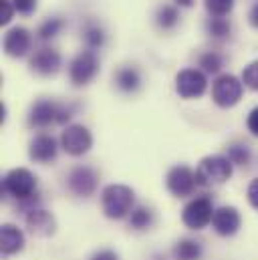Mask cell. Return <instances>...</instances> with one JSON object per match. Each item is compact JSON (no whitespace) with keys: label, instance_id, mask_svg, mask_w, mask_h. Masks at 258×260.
<instances>
[{"label":"cell","instance_id":"cell-5","mask_svg":"<svg viewBox=\"0 0 258 260\" xmlns=\"http://www.w3.org/2000/svg\"><path fill=\"white\" fill-rule=\"evenodd\" d=\"M242 81L236 79L234 75H220L214 85H212V99L218 107L222 109H228V107H234L240 99H242Z\"/></svg>","mask_w":258,"mask_h":260},{"label":"cell","instance_id":"cell-33","mask_svg":"<svg viewBox=\"0 0 258 260\" xmlns=\"http://www.w3.org/2000/svg\"><path fill=\"white\" fill-rule=\"evenodd\" d=\"M91 260H119V254L115 252V250H109V248H105V250H99V252H95Z\"/></svg>","mask_w":258,"mask_h":260},{"label":"cell","instance_id":"cell-18","mask_svg":"<svg viewBox=\"0 0 258 260\" xmlns=\"http://www.w3.org/2000/svg\"><path fill=\"white\" fill-rule=\"evenodd\" d=\"M115 85L123 93H135L141 87V75L135 67H121L115 73Z\"/></svg>","mask_w":258,"mask_h":260},{"label":"cell","instance_id":"cell-27","mask_svg":"<svg viewBox=\"0 0 258 260\" xmlns=\"http://www.w3.org/2000/svg\"><path fill=\"white\" fill-rule=\"evenodd\" d=\"M204 4H206V10L216 18L228 16L234 8V0H204Z\"/></svg>","mask_w":258,"mask_h":260},{"label":"cell","instance_id":"cell-24","mask_svg":"<svg viewBox=\"0 0 258 260\" xmlns=\"http://www.w3.org/2000/svg\"><path fill=\"white\" fill-rule=\"evenodd\" d=\"M63 28H64V20L59 18V16H55V18H47V20L39 26L37 35H39L41 41H51V39H55Z\"/></svg>","mask_w":258,"mask_h":260},{"label":"cell","instance_id":"cell-3","mask_svg":"<svg viewBox=\"0 0 258 260\" xmlns=\"http://www.w3.org/2000/svg\"><path fill=\"white\" fill-rule=\"evenodd\" d=\"M2 194L22 202L37 194V176L26 168H14L2 178Z\"/></svg>","mask_w":258,"mask_h":260},{"label":"cell","instance_id":"cell-8","mask_svg":"<svg viewBox=\"0 0 258 260\" xmlns=\"http://www.w3.org/2000/svg\"><path fill=\"white\" fill-rule=\"evenodd\" d=\"M208 79L200 69H184L176 75V91L182 99H196L206 93Z\"/></svg>","mask_w":258,"mask_h":260},{"label":"cell","instance_id":"cell-23","mask_svg":"<svg viewBox=\"0 0 258 260\" xmlns=\"http://www.w3.org/2000/svg\"><path fill=\"white\" fill-rule=\"evenodd\" d=\"M226 155H228V159H230L234 166L246 168V166L250 164V149H248V145H244V143H232V145H228Z\"/></svg>","mask_w":258,"mask_h":260},{"label":"cell","instance_id":"cell-2","mask_svg":"<svg viewBox=\"0 0 258 260\" xmlns=\"http://www.w3.org/2000/svg\"><path fill=\"white\" fill-rule=\"evenodd\" d=\"M232 161L228 155H208L198 164L196 170V182L202 188L222 186L232 178Z\"/></svg>","mask_w":258,"mask_h":260},{"label":"cell","instance_id":"cell-12","mask_svg":"<svg viewBox=\"0 0 258 260\" xmlns=\"http://www.w3.org/2000/svg\"><path fill=\"white\" fill-rule=\"evenodd\" d=\"M240 224H242V218H240V212L234 206H222L214 212L212 226H214L218 236H224V238L234 236L240 230Z\"/></svg>","mask_w":258,"mask_h":260},{"label":"cell","instance_id":"cell-29","mask_svg":"<svg viewBox=\"0 0 258 260\" xmlns=\"http://www.w3.org/2000/svg\"><path fill=\"white\" fill-rule=\"evenodd\" d=\"M12 14H14L12 0H0V24H8Z\"/></svg>","mask_w":258,"mask_h":260},{"label":"cell","instance_id":"cell-35","mask_svg":"<svg viewBox=\"0 0 258 260\" xmlns=\"http://www.w3.org/2000/svg\"><path fill=\"white\" fill-rule=\"evenodd\" d=\"M176 4H178V6H186V8H188V6H192L194 4V0H176Z\"/></svg>","mask_w":258,"mask_h":260},{"label":"cell","instance_id":"cell-9","mask_svg":"<svg viewBox=\"0 0 258 260\" xmlns=\"http://www.w3.org/2000/svg\"><path fill=\"white\" fill-rule=\"evenodd\" d=\"M97 184H99V174L91 166H77L71 170V174L67 178L69 190L79 198L93 196L97 190Z\"/></svg>","mask_w":258,"mask_h":260},{"label":"cell","instance_id":"cell-13","mask_svg":"<svg viewBox=\"0 0 258 260\" xmlns=\"http://www.w3.org/2000/svg\"><path fill=\"white\" fill-rule=\"evenodd\" d=\"M57 151H59L57 139L53 135H49V133H41L30 141L28 157L33 161H37V164H51V161H55Z\"/></svg>","mask_w":258,"mask_h":260},{"label":"cell","instance_id":"cell-15","mask_svg":"<svg viewBox=\"0 0 258 260\" xmlns=\"http://www.w3.org/2000/svg\"><path fill=\"white\" fill-rule=\"evenodd\" d=\"M30 69H33L37 75H43V77L57 75V73L61 71V55H59V51H55V49H51V47L39 49V51L30 57Z\"/></svg>","mask_w":258,"mask_h":260},{"label":"cell","instance_id":"cell-1","mask_svg":"<svg viewBox=\"0 0 258 260\" xmlns=\"http://www.w3.org/2000/svg\"><path fill=\"white\" fill-rule=\"evenodd\" d=\"M135 208V194L129 186L109 184L101 192V210L109 220H121Z\"/></svg>","mask_w":258,"mask_h":260},{"label":"cell","instance_id":"cell-14","mask_svg":"<svg viewBox=\"0 0 258 260\" xmlns=\"http://www.w3.org/2000/svg\"><path fill=\"white\" fill-rule=\"evenodd\" d=\"M26 228L37 238H49L57 232V220L51 212L37 208L30 214H26Z\"/></svg>","mask_w":258,"mask_h":260},{"label":"cell","instance_id":"cell-21","mask_svg":"<svg viewBox=\"0 0 258 260\" xmlns=\"http://www.w3.org/2000/svg\"><path fill=\"white\" fill-rule=\"evenodd\" d=\"M155 22H157V26H159V28H164V30L174 28V26L180 22L178 8H176V6H172V4H164V6H159V8H157V12H155Z\"/></svg>","mask_w":258,"mask_h":260},{"label":"cell","instance_id":"cell-32","mask_svg":"<svg viewBox=\"0 0 258 260\" xmlns=\"http://www.w3.org/2000/svg\"><path fill=\"white\" fill-rule=\"evenodd\" d=\"M246 196H248V202H250V206L258 210V178L250 182V186H248V192H246Z\"/></svg>","mask_w":258,"mask_h":260},{"label":"cell","instance_id":"cell-19","mask_svg":"<svg viewBox=\"0 0 258 260\" xmlns=\"http://www.w3.org/2000/svg\"><path fill=\"white\" fill-rule=\"evenodd\" d=\"M204 248L202 242L192 240V238H184L174 246V258L176 260H202Z\"/></svg>","mask_w":258,"mask_h":260},{"label":"cell","instance_id":"cell-16","mask_svg":"<svg viewBox=\"0 0 258 260\" xmlns=\"http://www.w3.org/2000/svg\"><path fill=\"white\" fill-rule=\"evenodd\" d=\"M30 51V32L24 26H14L4 37V53L12 59H22Z\"/></svg>","mask_w":258,"mask_h":260},{"label":"cell","instance_id":"cell-31","mask_svg":"<svg viewBox=\"0 0 258 260\" xmlns=\"http://www.w3.org/2000/svg\"><path fill=\"white\" fill-rule=\"evenodd\" d=\"M246 127L252 135L258 137V107H254L250 113H248V119H246Z\"/></svg>","mask_w":258,"mask_h":260},{"label":"cell","instance_id":"cell-22","mask_svg":"<svg viewBox=\"0 0 258 260\" xmlns=\"http://www.w3.org/2000/svg\"><path fill=\"white\" fill-rule=\"evenodd\" d=\"M83 39L89 49H101L105 45V30L97 22H87L83 28Z\"/></svg>","mask_w":258,"mask_h":260},{"label":"cell","instance_id":"cell-25","mask_svg":"<svg viewBox=\"0 0 258 260\" xmlns=\"http://www.w3.org/2000/svg\"><path fill=\"white\" fill-rule=\"evenodd\" d=\"M206 28H208V35L214 37V39H228L230 32H232L230 22H228L226 18H216V16L208 20Z\"/></svg>","mask_w":258,"mask_h":260},{"label":"cell","instance_id":"cell-30","mask_svg":"<svg viewBox=\"0 0 258 260\" xmlns=\"http://www.w3.org/2000/svg\"><path fill=\"white\" fill-rule=\"evenodd\" d=\"M12 4H14V10H18L24 16H28L37 10V0H12Z\"/></svg>","mask_w":258,"mask_h":260},{"label":"cell","instance_id":"cell-17","mask_svg":"<svg viewBox=\"0 0 258 260\" xmlns=\"http://www.w3.org/2000/svg\"><path fill=\"white\" fill-rule=\"evenodd\" d=\"M24 248V234L14 224H2L0 228V250L2 256H14Z\"/></svg>","mask_w":258,"mask_h":260},{"label":"cell","instance_id":"cell-10","mask_svg":"<svg viewBox=\"0 0 258 260\" xmlns=\"http://www.w3.org/2000/svg\"><path fill=\"white\" fill-rule=\"evenodd\" d=\"M166 186L170 190V194H174L176 198H188L194 194L198 182H196V174L188 166H174L168 172L166 178Z\"/></svg>","mask_w":258,"mask_h":260},{"label":"cell","instance_id":"cell-7","mask_svg":"<svg viewBox=\"0 0 258 260\" xmlns=\"http://www.w3.org/2000/svg\"><path fill=\"white\" fill-rule=\"evenodd\" d=\"M91 145H93V135L81 123L69 125L61 133V147L64 149V153H69L73 157L85 155L91 149Z\"/></svg>","mask_w":258,"mask_h":260},{"label":"cell","instance_id":"cell-11","mask_svg":"<svg viewBox=\"0 0 258 260\" xmlns=\"http://www.w3.org/2000/svg\"><path fill=\"white\" fill-rule=\"evenodd\" d=\"M59 107H61V103H55L51 99L35 101L30 111H28V125L37 127V129H43V127H49V125L57 123L59 121Z\"/></svg>","mask_w":258,"mask_h":260},{"label":"cell","instance_id":"cell-26","mask_svg":"<svg viewBox=\"0 0 258 260\" xmlns=\"http://www.w3.org/2000/svg\"><path fill=\"white\" fill-rule=\"evenodd\" d=\"M198 65L202 67L204 73H218L222 69V65H224V59H222V55H218L214 51H208V53L200 55Z\"/></svg>","mask_w":258,"mask_h":260},{"label":"cell","instance_id":"cell-4","mask_svg":"<svg viewBox=\"0 0 258 260\" xmlns=\"http://www.w3.org/2000/svg\"><path fill=\"white\" fill-rule=\"evenodd\" d=\"M214 204L208 196H200L190 200L182 210V222L190 230H204L214 218Z\"/></svg>","mask_w":258,"mask_h":260},{"label":"cell","instance_id":"cell-6","mask_svg":"<svg viewBox=\"0 0 258 260\" xmlns=\"http://www.w3.org/2000/svg\"><path fill=\"white\" fill-rule=\"evenodd\" d=\"M99 73V59L93 51H83L79 53L71 65H69V79L75 87H85L89 85L95 75Z\"/></svg>","mask_w":258,"mask_h":260},{"label":"cell","instance_id":"cell-34","mask_svg":"<svg viewBox=\"0 0 258 260\" xmlns=\"http://www.w3.org/2000/svg\"><path fill=\"white\" fill-rule=\"evenodd\" d=\"M248 18H250V24L258 28V2L252 6V10H250V14H248Z\"/></svg>","mask_w":258,"mask_h":260},{"label":"cell","instance_id":"cell-20","mask_svg":"<svg viewBox=\"0 0 258 260\" xmlns=\"http://www.w3.org/2000/svg\"><path fill=\"white\" fill-rule=\"evenodd\" d=\"M129 228L135 230V232H143V230H149L153 226V212L147 208V206H137L131 210L127 220Z\"/></svg>","mask_w":258,"mask_h":260},{"label":"cell","instance_id":"cell-28","mask_svg":"<svg viewBox=\"0 0 258 260\" xmlns=\"http://www.w3.org/2000/svg\"><path fill=\"white\" fill-rule=\"evenodd\" d=\"M242 83L248 89L258 91V61H252L250 65L244 67V71H242Z\"/></svg>","mask_w":258,"mask_h":260}]
</instances>
